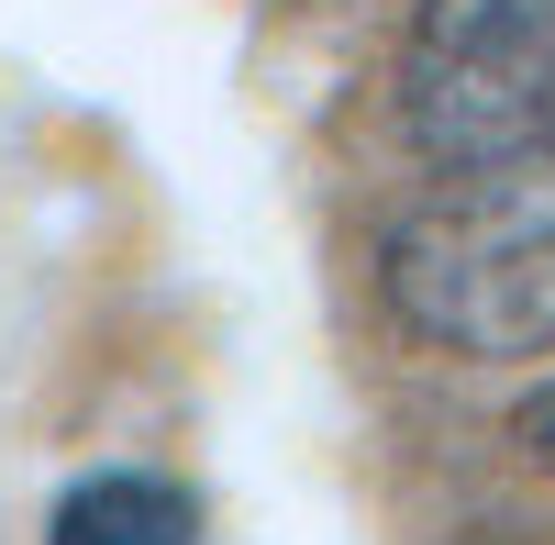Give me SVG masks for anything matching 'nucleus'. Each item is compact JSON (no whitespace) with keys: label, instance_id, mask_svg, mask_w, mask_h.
<instances>
[{"label":"nucleus","instance_id":"nucleus-3","mask_svg":"<svg viewBox=\"0 0 555 545\" xmlns=\"http://www.w3.org/2000/svg\"><path fill=\"white\" fill-rule=\"evenodd\" d=\"M44 545H201V502L156 468H89L44 512Z\"/></svg>","mask_w":555,"mask_h":545},{"label":"nucleus","instance_id":"nucleus-4","mask_svg":"<svg viewBox=\"0 0 555 545\" xmlns=\"http://www.w3.org/2000/svg\"><path fill=\"white\" fill-rule=\"evenodd\" d=\"M512 434H522V457H533V468H555V379H544L522 413H512Z\"/></svg>","mask_w":555,"mask_h":545},{"label":"nucleus","instance_id":"nucleus-2","mask_svg":"<svg viewBox=\"0 0 555 545\" xmlns=\"http://www.w3.org/2000/svg\"><path fill=\"white\" fill-rule=\"evenodd\" d=\"M400 134L434 178L555 145V0H411Z\"/></svg>","mask_w":555,"mask_h":545},{"label":"nucleus","instance_id":"nucleus-1","mask_svg":"<svg viewBox=\"0 0 555 545\" xmlns=\"http://www.w3.org/2000/svg\"><path fill=\"white\" fill-rule=\"evenodd\" d=\"M378 301L434 356H555V145L434 178L378 245Z\"/></svg>","mask_w":555,"mask_h":545}]
</instances>
